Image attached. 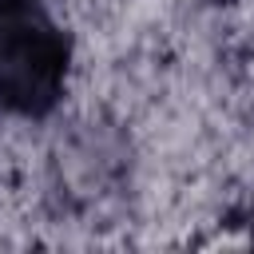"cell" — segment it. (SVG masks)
<instances>
[{
	"instance_id": "obj_2",
	"label": "cell",
	"mask_w": 254,
	"mask_h": 254,
	"mask_svg": "<svg viewBox=\"0 0 254 254\" xmlns=\"http://www.w3.org/2000/svg\"><path fill=\"white\" fill-rule=\"evenodd\" d=\"M226 4H230V0H226Z\"/></svg>"
},
{
	"instance_id": "obj_1",
	"label": "cell",
	"mask_w": 254,
	"mask_h": 254,
	"mask_svg": "<svg viewBox=\"0 0 254 254\" xmlns=\"http://www.w3.org/2000/svg\"><path fill=\"white\" fill-rule=\"evenodd\" d=\"M71 36L44 0H0V111L48 119L71 75Z\"/></svg>"
}]
</instances>
